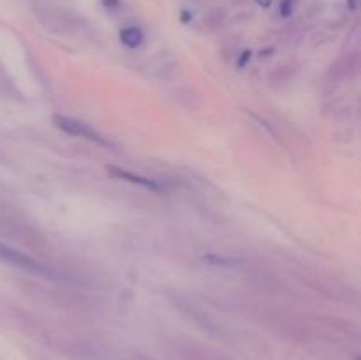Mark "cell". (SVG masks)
<instances>
[{
  "label": "cell",
  "instance_id": "obj_1",
  "mask_svg": "<svg viewBox=\"0 0 361 360\" xmlns=\"http://www.w3.org/2000/svg\"><path fill=\"white\" fill-rule=\"evenodd\" d=\"M0 261H4V263L7 265H13V267L23 268V270L32 272V274L49 275V270L44 267V265L35 261L34 258H30L28 254L14 249V247L4 246V244H0Z\"/></svg>",
  "mask_w": 361,
  "mask_h": 360
},
{
  "label": "cell",
  "instance_id": "obj_2",
  "mask_svg": "<svg viewBox=\"0 0 361 360\" xmlns=\"http://www.w3.org/2000/svg\"><path fill=\"white\" fill-rule=\"evenodd\" d=\"M53 122L59 129H62L63 133L71 134V136H78V138H87V140L95 141L99 145H108V141L101 136L99 133H95L92 127H88L85 122H80L76 119H71V116L66 115H55L53 116Z\"/></svg>",
  "mask_w": 361,
  "mask_h": 360
},
{
  "label": "cell",
  "instance_id": "obj_3",
  "mask_svg": "<svg viewBox=\"0 0 361 360\" xmlns=\"http://www.w3.org/2000/svg\"><path fill=\"white\" fill-rule=\"evenodd\" d=\"M108 172H109V175L116 176V179L127 180V182H130V184H137V186L145 187V189L152 191V193H162V186H161V184L155 182V180H152V179H147V176L134 175V173L127 172V169L116 168V166H109Z\"/></svg>",
  "mask_w": 361,
  "mask_h": 360
},
{
  "label": "cell",
  "instance_id": "obj_4",
  "mask_svg": "<svg viewBox=\"0 0 361 360\" xmlns=\"http://www.w3.org/2000/svg\"><path fill=\"white\" fill-rule=\"evenodd\" d=\"M120 41L127 46V48H137L143 42V32L136 27H127L120 30Z\"/></svg>",
  "mask_w": 361,
  "mask_h": 360
},
{
  "label": "cell",
  "instance_id": "obj_5",
  "mask_svg": "<svg viewBox=\"0 0 361 360\" xmlns=\"http://www.w3.org/2000/svg\"><path fill=\"white\" fill-rule=\"evenodd\" d=\"M281 11H282V16H289V14L293 13V0H282Z\"/></svg>",
  "mask_w": 361,
  "mask_h": 360
},
{
  "label": "cell",
  "instance_id": "obj_6",
  "mask_svg": "<svg viewBox=\"0 0 361 360\" xmlns=\"http://www.w3.org/2000/svg\"><path fill=\"white\" fill-rule=\"evenodd\" d=\"M256 4H259L261 7H270L271 6V0H256Z\"/></svg>",
  "mask_w": 361,
  "mask_h": 360
}]
</instances>
